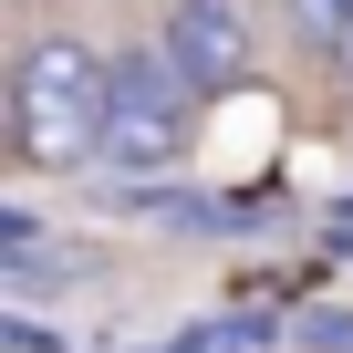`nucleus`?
<instances>
[{
	"label": "nucleus",
	"mask_w": 353,
	"mask_h": 353,
	"mask_svg": "<svg viewBox=\"0 0 353 353\" xmlns=\"http://www.w3.org/2000/svg\"><path fill=\"white\" fill-rule=\"evenodd\" d=\"M11 104H21L11 135H21L32 166H94L104 156V114H114V63L83 32H32L21 73H11Z\"/></svg>",
	"instance_id": "1"
},
{
	"label": "nucleus",
	"mask_w": 353,
	"mask_h": 353,
	"mask_svg": "<svg viewBox=\"0 0 353 353\" xmlns=\"http://www.w3.org/2000/svg\"><path fill=\"white\" fill-rule=\"evenodd\" d=\"M188 104H198V83L176 73L166 52H125L114 63V114H104V166L156 176L176 145H188Z\"/></svg>",
	"instance_id": "2"
},
{
	"label": "nucleus",
	"mask_w": 353,
	"mask_h": 353,
	"mask_svg": "<svg viewBox=\"0 0 353 353\" xmlns=\"http://www.w3.org/2000/svg\"><path fill=\"white\" fill-rule=\"evenodd\" d=\"M156 52L188 73L198 94H219V83H239V73H250V11H239V0H166Z\"/></svg>",
	"instance_id": "3"
},
{
	"label": "nucleus",
	"mask_w": 353,
	"mask_h": 353,
	"mask_svg": "<svg viewBox=\"0 0 353 353\" xmlns=\"http://www.w3.org/2000/svg\"><path fill=\"white\" fill-rule=\"evenodd\" d=\"M125 208H145V219H166V229H188V239H260L281 208L270 198H125Z\"/></svg>",
	"instance_id": "4"
},
{
	"label": "nucleus",
	"mask_w": 353,
	"mask_h": 353,
	"mask_svg": "<svg viewBox=\"0 0 353 353\" xmlns=\"http://www.w3.org/2000/svg\"><path fill=\"white\" fill-rule=\"evenodd\" d=\"M270 343H281L270 312H208V322H188V332H166V353H270Z\"/></svg>",
	"instance_id": "5"
},
{
	"label": "nucleus",
	"mask_w": 353,
	"mask_h": 353,
	"mask_svg": "<svg viewBox=\"0 0 353 353\" xmlns=\"http://www.w3.org/2000/svg\"><path fill=\"white\" fill-rule=\"evenodd\" d=\"M291 332H301L312 353H353V312H301Z\"/></svg>",
	"instance_id": "6"
},
{
	"label": "nucleus",
	"mask_w": 353,
	"mask_h": 353,
	"mask_svg": "<svg viewBox=\"0 0 353 353\" xmlns=\"http://www.w3.org/2000/svg\"><path fill=\"white\" fill-rule=\"evenodd\" d=\"M0 353H63V343H52V332H42V322L11 301V312H0Z\"/></svg>",
	"instance_id": "7"
},
{
	"label": "nucleus",
	"mask_w": 353,
	"mask_h": 353,
	"mask_svg": "<svg viewBox=\"0 0 353 353\" xmlns=\"http://www.w3.org/2000/svg\"><path fill=\"white\" fill-rule=\"evenodd\" d=\"M332 63H343V73H353V32H343V52H332Z\"/></svg>",
	"instance_id": "8"
}]
</instances>
